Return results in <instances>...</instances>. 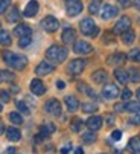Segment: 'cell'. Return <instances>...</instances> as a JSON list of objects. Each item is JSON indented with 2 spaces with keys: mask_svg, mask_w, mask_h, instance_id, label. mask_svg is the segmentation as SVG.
Segmentation results:
<instances>
[{
  "mask_svg": "<svg viewBox=\"0 0 140 154\" xmlns=\"http://www.w3.org/2000/svg\"><path fill=\"white\" fill-rule=\"evenodd\" d=\"M114 110H116V112H119V113L120 112H125V105L123 104H116L114 105Z\"/></svg>",
  "mask_w": 140,
  "mask_h": 154,
  "instance_id": "obj_46",
  "label": "cell"
},
{
  "mask_svg": "<svg viewBox=\"0 0 140 154\" xmlns=\"http://www.w3.org/2000/svg\"><path fill=\"white\" fill-rule=\"evenodd\" d=\"M41 26L46 32H55L58 28H59V21L53 17V15H47L44 17L43 21H41Z\"/></svg>",
  "mask_w": 140,
  "mask_h": 154,
  "instance_id": "obj_7",
  "label": "cell"
},
{
  "mask_svg": "<svg viewBox=\"0 0 140 154\" xmlns=\"http://www.w3.org/2000/svg\"><path fill=\"white\" fill-rule=\"evenodd\" d=\"M14 79H15V75L12 72L0 69V82H9V81H14Z\"/></svg>",
  "mask_w": 140,
  "mask_h": 154,
  "instance_id": "obj_25",
  "label": "cell"
},
{
  "mask_svg": "<svg viewBox=\"0 0 140 154\" xmlns=\"http://www.w3.org/2000/svg\"><path fill=\"white\" fill-rule=\"evenodd\" d=\"M3 133H5V125L0 122V134H3Z\"/></svg>",
  "mask_w": 140,
  "mask_h": 154,
  "instance_id": "obj_49",
  "label": "cell"
},
{
  "mask_svg": "<svg viewBox=\"0 0 140 154\" xmlns=\"http://www.w3.org/2000/svg\"><path fill=\"white\" fill-rule=\"evenodd\" d=\"M11 43H12V40H11L9 32H6V31H2V29H0V45H3V46H9Z\"/></svg>",
  "mask_w": 140,
  "mask_h": 154,
  "instance_id": "obj_28",
  "label": "cell"
},
{
  "mask_svg": "<svg viewBox=\"0 0 140 154\" xmlns=\"http://www.w3.org/2000/svg\"><path fill=\"white\" fill-rule=\"evenodd\" d=\"M9 121H11L12 124H15V125L23 124V118H21V115H18L17 112H11V113H9Z\"/></svg>",
  "mask_w": 140,
  "mask_h": 154,
  "instance_id": "obj_32",
  "label": "cell"
},
{
  "mask_svg": "<svg viewBox=\"0 0 140 154\" xmlns=\"http://www.w3.org/2000/svg\"><path fill=\"white\" fill-rule=\"evenodd\" d=\"M0 99H2L3 102H9L11 101V96L6 90H0Z\"/></svg>",
  "mask_w": 140,
  "mask_h": 154,
  "instance_id": "obj_41",
  "label": "cell"
},
{
  "mask_svg": "<svg viewBox=\"0 0 140 154\" xmlns=\"http://www.w3.org/2000/svg\"><path fill=\"white\" fill-rule=\"evenodd\" d=\"M78 89H79V90H81L82 93H85L87 96L93 98V99H96V98H98V96H96V93L93 92V90L90 89V87H88L87 84H84V82H79V84H78Z\"/></svg>",
  "mask_w": 140,
  "mask_h": 154,
  "instance_id": "obj_26",
  "label": "cell"
},
{
  "mask_svg": "<svg viewBox=\"0 0 140 154\" xmlns=\"http://www.w3.org/2000/svg\"><path fill=\"white\" fill-rule=\"evenodd\" d=\"M3 57V61L9 66V67L15 69V70H23L26 67V64H28V60L25 57H21V55H17L14 52H9V51H5L2 54Z\"/></svg>",
  "mask_w": 140,
  "mask_h": 154,
  "instance_id": "obj_1",
  "label": "cell"
},
{
  "mask_svg": "<svg viewBox=\"0 0 140 154\" xmlns=\"http://www.w3.org/2000/svg\"><path fill=\"white\" fill-rule=\"evenodd\" d=\"M135 96H137V99L140 101V87H138V89H137V92H135Z\"/></svg>",
  "mask_w": 140,
  "mask_h": 154,
  "instance_id": "obj_52",
  "label": "cell"
},
{
  "mask_svg": "<svg viewBox=\"0 0 140 154\" xmlns=\"http://www.w3.org/2000/svg\"><path fill=\"white\" fill-rule=\"evenodd\" d=\"M82 125H84V122H82L79 118H75V119H73V122H72V125H70V127H72V131H76V133H78V131H81Z\"/></svg>",
  "mask_w": 140,
  "mask_h": 154,
  "instance_id": "obj_35",
  "label": "cell"
},
{
  "mask_svg": "<svg viewBox=\"0 0 140 154\" xmlns=\"http://www.w3.org/2000/svg\"><path fill=\"white\" fill-rule=\"evenodd\" d=\"M2 110H3V107H2V104H0V112H2Z\"/></svg>",
  "mask_w": 140,
  "mask_h": 154,
  "instance_id": "obj_53",
  "label": "cell"
},
{
  "mask_svg": "<svg viewBox=\"0 0 140 154\" xmlns=\"http://www.w3.org/2000/svg\"><path fill=\"white\" fill-rule=\"evenodd\" d=\"M82 140L85 142V143H93L96 140V134H95V131H88V133H85L84 136H82Z\"/></svg>",
  "mask_w": 140,
  "mask_h": 154,
  "instance_id": "obj_34",
  "label": "cell"
},
{
  "mask_svg": "<svg viewBox=\"0 0 140 154\" xmlns=\"http://www.w3.org/2000/svg\"><path fill=\"white\" fill-rule=\"evenodd\" d=\"M6 137H8V140H11V142H18V140L21 139V133H20V130L11 127V128L6 130Z\"/></svg>",
  "mask_w": 140,
  "mask_h": 154,
  "instance_id": "obj_24",
  "label": "cell"
},
{
  "mask_svg": "<svg viewBox=\"0 0 140 154\" xmlns=\"http://www.w3.org/2000/svg\"><path fill=\"white\" fill-rule=\"evenodd\" d=\"M134 6H135L137 9H140V0H134Z\"/></svg>",
  "mask_w": 140,
  "mask_h": 154,
  "instance_id": "obj_50",
  "label": "cell"
},
{
  "mask_svg": "<svg viewBox=\"0 0 140 154\" xmlns=\"http://www.w3.org/2000/svg\"><path fill=\"white\" fill-rule=\"evenodd\" d=\"M32 43V38H31V35H26V37H20V40H18V46L20 48H28L29 45Z\"/></svg>",
  "mask_w": 140,
  "mask_h": 154,
  "instance_id": "obj_33",
  "label": "cell"
},
{
  "mask_svg": "<svg viewBox=\"0 0 140 154\" xmlns=\"http://www.w3.org/2000/svg\"><path fill=\"white\" fill-rule=\"evenodd\" d=\"M111 137H113V140H120V139H122V131L114 130L113 133H111Z\"/></svg>",
  "mask_w": 140,
  "mask_h": 154,
  "instance_id": "obj_42",
  "label": "cell"
},
{
  "mask_svg": "<svg viewBox=\"0 0 140 154\" xmlns=\"http://www.w3.org/2000/svg\"><path fill=\"white\" fill-rule=\"evenodd\" d=\"M73 51H75V54H81V55H82V54H90V52L93 51V48H91L90 43L79 40V41H76V43H75Z\"/></svg>",
  "mask_w": 140,
  "mask_h": 154,
  "instance_id": "obj_12",
  "label": "cell"
},
{
  "mask_svg": "<svg viewBox=\"0 0 140 154\" xmlns=\"http://www.w3.org/2000/svg\"><path fill=\"white\" fill-rule=\"evenodd\" d=\"M15 105H17V108L20 110L21 113H25V115H29V113H31V110L28 108V105H26L25 102H23V101H17V102H15Z\"/></svg>",
  "mask_w": 140,
  "mask_h": 154,
  "instance_id": "obj_36",
  "label": "cell"
},
{
  "mask_svg": "<svg viewBox=\"0 0 140 154\" xmlns=\"http://www.w3.org/2000/svg\"><path fill=\"white\" fill-rule=\"evenodd\" d=\"M56 87H58L59 90H62L64 87H65V82H64V81H56Z\"/></svg>",
  "mask_w": 140,
  "mask_h": 154,
  "instance_id": "obj_48",
  "label": "cell"
},
{
  "mask_svg": "<svg viewBox=\"0 0 140 154\" xmlns=\"http://www.w3.org/2000/svg\"><path fill=\"white\" fill-rule=\"evenodd\" d=\"M129 26H131V20L128 17H122L117 23L114 25V32L116 34H123L129 29Z\"/></svg>",
  "mask_w": 140,
  "mask_h": 154,
  "instance_id": "obj_11",
  "label": "cell"
},
{
  "mask_svg": "<svg viewBox=\"0 0 140 154\" xmlns=\"http://www.w3.org/2000/svg\"><path fill=\"white\" fill-rule=\"evenodd\" d=\"M128 75H129V81H132V82H138L140 81V72L135 67H131L128 70Z\"/></svg>",
  "mask_w": 140,
  "mask_h": 154,
  "instance_id": "obj_31",
  "label": "cell"
},
{
  "mask_svg": "<svg viewBox=\"0 0 140 154\" xmlns=\"http://www.w3.org/2000/svg\"><path fill=\"white\" fill-rule=\"evenodd\" d=\"M128 151L131 154H140V137H131L128 142Z\"/></svg>",
  "mask_w": 140,
  "mask_h": 154,
  "instance_id": "obj_21",
  "label": "cell"
},
{
  "mask_svg": "<svg viewBox=\"0 0 140 154\" xmlns=\"http://www.w3.org/2000/svg\"><path fill=\"white\" fill-rule=\"evenodd\" d=\"M55 130H56V127H55L52 122H44V124L41 125V128H40L38 136H35V142H40V140H43V139H46V137H49L50 134L55 133Z\"/></svg>",
  "mask_w": 140,
  "mask_h": 154,
  "instance_id": "obj_5",
  "label": "cell"
},
{
  "mask_svg": "<svg viewBox=\"0 0 140 154\" xmlns=\"http://www.w3.org/2000/svg\"><path fill=\"white\" fill-rule=\"evenodd\" d=\"M32 34V31H31V28L28 26V25H18V26H15V29H14V35L15 37H26V35H31Z\"/></svg>",
  "mask_w": 140,
  "mask_h": 154,
  "instance_id": "obj_22",
  "label": "cell"
},
{
  "mask_svg": "<svg viewBox=\"0 0 140 154\" xmlns=\"http://www.w3.org/2000/svg\"><path fill=\"white\" fill-rule=\"evenodd\" d=\"M102 96L105 99H116L117 96H120V92L117 89V85H114V84H105L104 90H102Z\"/></svg>",
  "mask_w": 140,
  "mask_h": 154,
  "instance_id": "obj_9",
  "label": "cell"
},
{
  "mask_svg": "<svg viewBox=\"0 0 140 154\" xmlns=\"http://www.w3.org/2000/svg\"><path fill=\"white\" fill-rule=\"evenodd\" d=\"M82 110H84L85 113H95L96 110H98V107L95 104H84L82 105Z\"/></svg>",
  "mask_w": 140,
  "mask_h": 154,
  "instance_id": "obj_39",
  "label": "cell"
},
{
  "mask_svg": "<svg viewBox=\"0 0 140 154\" xmlns=\"http://www.w3.org/2000/svg\"><path fill=\"white\" fill-rule=\"evenodd\" d=\"M117 2L123 6V8H128L129 5H131V2H129V0H117Z\"/></svg>",
  "mask_w": 140,
  "mask_h": 154,
  "instance_id": "obj_47",
  "label": "cell"
},
{
  "mask_svg": "<svg viewBox=\"0 0 140 154\" xmlns=\"http://www.w3.org/2000/svg\"><path fill=\"white\" fill-rule=\"evenodd\" d=\"M134 40H135V34H134V31H129V29H128L126 32L122 34V41L125 43V45H132Z\"/></svg>",
  "mask_w": 140,
  "mask_h": 154,
  "instance_id": "obj_27",
  "label": "cell"
},
{
  "mask_svg": "<svg viewBox=\"0 0 140 154\" xmlns=\"http://www.w3.org/2000/svg\"><path fill=\"white\" fill-rule=\"evenodd\" d=\"M131 124H134V125H140V112L131 118Z\"/></svg>",
  "mask_w": 140,
  "mask_h": 154,
  "instance_id": "obj_44",
  "label": "cell"
},
{
  "mask_svg": "<svg viewBox=\"0 0 140 154\" xmlns=\"http://www.w3.org/2000/svg\"><path fill=\"white\" fill-rule=\"evenodd\" d=\"M117 14H119V9L116 8V6H113V5H110V3L104 5V6H102V11H101V17H102L104 20L114 18Z\"/></svg>",
  "mask_w": 140,
  "mask_h": 154,
  "instance_id": "obj_10",
  "label": "cell"
},
{
  "mask_svg": "<svg viewBox=\"0 0 140 154\" xmlns=\"http://www.w3.org/2000/svg\"><path fill=\"white\" fill-rule=\"evenodd\" d=\"M85 66H87V60H84V58H76V60H73V61H70L67 70L72 73V75H79V73L85 69Z\"/></svg>",
  "mask_w": 140,
  "mask_h": 154,
  "instance_id": "obj_6",
  "label": "cell"
},
{
  "mask_svg": "<svg viewBox=\"0 0 140 154\" xmlns=\"http://www.w3.org/2000/svg\"><path fill=\"white\" fill-rule=\"evenodd\" d=\"M75 154H84V149H82V148H76Z\"/></svg>",
  "mask_w": 140,
  "mask_h": 154,
  "instance_id": "obj_51",
  "label": "cell"
},
{
  "mask_svg": "<svg viewBox=\"0 0 140 154\" xmlns=\"http://www.w3.org/2000/svg\"><path fill=\"white\" fill-rule=\"evenodd\" d=\"M31 92H32L34 95H37V96L44 95L46 87H44L43 81H40V79H32V81H31Z\"/></svg>",
  "mask_w": 140,
  "mask_h": 154,
  "instance_id": "obj_14",
  "label": "cell"
},
{
  "mask_svg": "<svg viewBox=\"0 0 140 154\" xmlns=\"http://www.w3.org/2000/svg\"><path fill=\"white\" fill-rule=\"evenodd\" d=\"M125 110L126 112H131V113H138L140 112V102H126Z\"/></svg>",
  "mask_w": 140,
  "mask_h": 154,
  "instance_id": "obj_30",
  "label": "cell"
},
{
  "mask_svg": "<svg viewBox=\"0 0 140 154\" xmlns=\"http://www.w3.org/2000/svg\"><path fill=\"white\" fill-rule=\"evenodd\" d=\"M65 12L70 17H76L82 12V2L81 0H65Z\"/></svg>",
  "mask_w": 140,
  "mask_h": 154,
  "instance_id": "obj_4",
  "label": "cell"
},
{
  "mask_svg": "<svg viewBox=\"0 0 140 154\" xmlns=\"http://www.w3.org/2000/svg\"><path fill=\"white\" fill-rule=\"evenodd\" d=\"M79 28H81V32L87 37H96L99 34V28L95 25V21H93L91 18H88V17L81 21Z\"/></svg>",
  "mask_w": 140,
  "mask_h": 154,
  "instance_id": "obj_3",
  "label": "cell"
},
{
  "mask_svg": "<svg viewBox=\"0 0 140 154\" xmlns=\"http://www.w3.org/2000/svg\"><path fill=\"white\" fill-rule=\"evenodd\" d=\"M131 95H132V93H131V90H129V89H125V90L122 92V95H120V96H122V99H123V101H128V99L131 98Z\"/></svg>",
  "mask_w": 140,
  "mask_h": 154,
  "instance_id": "obj_43",
  "label": "cell"
},
{
  "mask_svg": "<svg viewBox=\"0 0 140 154\" xmlns=\"http://www.w3.org/2000/svg\"><path fill=\"white\" fill-rule=\"evenodd\" d=\"M75 38H76V32H75L73 28H67V29L62 31V35H61L62 43H65V45H72V43L75 41Z\"/></svg>",
  "mask_w": 140,
  "mask_h": 154,
  "instance_id": "obj_15",
  "label": "cell"
},
{
  "mask_svg": "<svg viewBox=\"0 0 140 154\" xmlns=\"http://www.w3.org/2000/svg\"><path fill=\"white\" fill-rule=\"evenodd\" d=\"M88 11H90L91 14H98V12H99V3H98V2H91V3L88 5Z\"/></svg>",
  "mask_w": 140,
  "mask_h": 154,
  "instance_id": "obj_40",
  "label": "cell"
},
{
  "mask_svg": "<svg viewBox=\"0 0 140 154\" xmlns=\"http://www.w3.org/2000/svg\"><path fill=\"white\" fill-rule=\"evenodd\" d=\"M114 78L117 79L120 84H128V82H129V75H128V72L123 70V69H116V70H114Z\"/></svg>",
  "mask_w": 140,
  "mask_h": 154,
  "instance_id": "obj_20",
  "label": "cell"
},
{
  "mask_svg": "<svg viewBox=\"0 0 140 154\" xmlns=\"http://www.w3.org/2000/svg\"><path fill=\"white\" fill-rule=\"evenodd\" d=\"M64 102H65V107L68 108V112H76L78 110V107H79V101H78V98H75V96H65V99H64Z\"/></svg>",
  "mask_w": 140,
  "mask_h": 154,
  "instance_id": "obj_19",
  "label": "cell"
},
{
  "mask_svg": "<svg viewBox=\"0 0 140 154\" xmlns=\"http://www.w3.org/2000/svg\"><path fill=\"white\" fill-rule=\"evenodd\" d=\"M37 12H38V2L37 0H31V2L26 5L23 15L25 17H34V15H37Z\"/></svg>",
  "mask_w": 140,
  "mask_h": 154,
  "instance_id": "obj_18",
  "label": "cell"
},
{
  "mask_svg": "<svg viewBox=\"0 0 140 154\" xmlns=\"http://www.w3.org/2000/svg\"><path fill=\"white\" fill-rule=\"evenodd\" d=\"M125 61H126V55L122 54V52L113 54V55H110V58H108V64H111V66H120V64H123Z\"/></svg>",
  "mask_w": 140,
  "mask_h": 154,
  "instance_id": "obj_17",
  "label": "cell"
},
{
  "mask_svg": "<svg viewBox=\"0 0 140 154\" xmlns=\"http://www.w3.org/2000/svg\"><path fill=\"white\" fill-rule=\"evenodd\" d=\"M11 6V0H0V15L5 14L6 9H9Z\"/></svg>",
  "mask_w": 140,
  "mask_h": 154,
  "instance_id": "obj_37",
  "label": "cell"
},
{
  "mask_svg": "<svg viewBox=\"0 0 140 154\" xmlns=\"http://www.w3.org/2000/svg\"><path fill=\"white\" fill-rule=\"evenodd\" d=\"M6 18H8L9 23H15V21H20V12H18V9H17V8H12L11 12L6 15Z\"/></svg>",
  "mask_w": 140,
  "mask_h": 154,
  "instance_id": "obj_29",
  "label": "cell"
},
{
  "mask_svg": "<svg viewBox=\"0 0 140 154\" xmlns=\"http://www.w3.org/2000/svg\"><path fill=\"white\" fill-rule=\"evenodd\" d=\"M44 110L49 115H52V116H59L61 115V104H59L58 99L52 98V99H49L47 102L44 104Z\"/></svg>",
  "mask_w": 140,
  "mask_h": 154,
  "instance_id": "obj_8",
  "label": "cell"
},
{
  "mask_svg": "<svg viewBox=\"0 0 140 154\" xmlns=\"http://www.w3.org/2000/svg\"><path fill=\"white\" fill-rule=\"evenodd\" d=\"M128 58H129V60H132V61L140 63V49H132V51L129 52Z\"/></svg>",
  "mask_w": 140,
  "mask_h": 154,
  "instance_id": "obj_38",
  "label": "cell"
},
{
  "mask_svg": "<svg viewBox=\"0 0 140 154\" xmlns=\"http://www.w3.org/2000/svg\"><path fill=\"white\" fill-rule=\"evenodd\" d=\"M91 79L95 81V82H98V84H104V82H107L108 75H107V72H105V70L99 69V70H96L95 73L91 75Z\"/></svg>",
  "mask_w": 140,
  "mask_h": 154,
  "instance_id": "obj_23",
  "label": "cell"
},
{
  "mask_svg": "<svg viewBox=\"0 0 140 154\" xmlns=\"http://www.w3.org/2000/svg\"><path fill=\"white\" fill-rule=\"evenodd\" d=\"M37 75L40 76H44V75H49L50 72H53V66L49 63V61H41L38 66H37V69H35Z\"/></svg>",
  "mask_w": 140,
  "mask_h": 154,
  "instance_id": "obj_13",
  "label": "cell"
},
{
  "mask_svg": "<svg viewBox=\"0 0 140 154\" xmlns=\"http://www.w3.org/2000/svg\"><path fill=\"white\" fill-rule=\"evenodd\" d=\"M102 118L101 116H91V118H88L87 119V127H88V130H91V131H98L101 127H102Z\"/></svg>",
  "mask_w": 140,
  "mask_h": 154,
  "instance_id": "obj_16",
  "label": "cell"
},
{
  "mask_svg": "<svg viewBox=\"0 0 140 154\" xmlns=\"http://www.w3.org/2000/svg\"><path fill=\"white\" fill-rule=\"evenodd\" d=\"M70 149H72V145L67 143L65 146H62V148H61V154H68V151H70Z\"/></svg>",
  "mask_w": 140,
  "mask_h": 154,
  "instance_id": "obj_45",
  "label": "cell"
},
{
  "mask_svg": "<svg viewBox=\"0 0 140 154\" xmlns=\"http://www.w3.org/2000/svg\"><path fill=\"white\" fill-rule=\"evenodd\" d=\"M46 58H47L50 63H53V64H59V63L65 61V58H67V49L62 48V46L53 45V46H50L47 51H46Z\"/></svg>",
  "mask_w": 140,
  "mask_h": 154,
  "instance_id": "obj_2",
  "label": "cell"
}]
</instances>
